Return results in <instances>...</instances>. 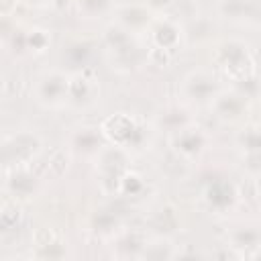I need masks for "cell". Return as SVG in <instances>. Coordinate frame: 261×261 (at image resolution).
Returning <instances> with one entry per match:
<instances>
[{
	"instance_id": "9",
	"label": "cell",
	"mask_w": 261,
	"mask_h": 261,
	"mask_svg": "<svg viewBox=\"0 0 261 261\" xmlns=\"http://www.w3.org/2000/svg\"><path fill=\"white\" fill-rule=\"evenodd\" d=\"M114 16L120 27L128 29L130 33H139L147 27L153 24V10L143 2V4H120L114 8Z\"/></svg>"
},
{
	"instance_id": "15",
	"label": "cell",
	"mask_w": 261,
	"mask_h": 261,
	"mask_svg": "<svg viewBox=\"0 0 261 261\" xmlns=\"http://www.w3.org/2000/svg\"><path fill=\"white\" fill-rule=\"evenodd\" d=\"M257 10L255 0H218V12L230 20H253Z\"/></svg>"
},
{
	"instance_id": "3",
	"label": "cell",
	"mask_w": 261,
	"mask_h": 261,
	"mask_svg": "<svg viewBox=\"0 0 261 261\" xmlns=\"http://www.w3.org/2000/svg\"><path fill=\"white\" fill-rule=\"evenodd\" d=\"M69 80L65 71L49 69L43 71L33 86V98L43 108H61L69 102Z\"/></svg>"
},
{
	"instance_id": "12",
	"label": "cell",
	"mask_w": 261,
	"mask_h": 261,
	"mask_svg": "<svg viewBox=\"0 0 261 261\" xmlns=\"http://www.w3.org/2000/svg\"><path fill=\"white\" fill-rule=\"evenodd\" d=\"M6 190L16 196V198H27L35 192L37 188V177L27 169V167H12L6 173V181H4Z\"/></svg>"
},
{
	"instance_id": "7",
	"label": "cell",
	"mask_w": 261,
	"mask_h": 261,
	"mask_svg": "<svg viewBox=\"0 0 261 261\" xmlns=\"http://www.w3.org/2000/svg\"><path fill=\"white\" fill-rule=\"evenodd\" d=\"M208 145V135L204 133L202 126L198 124H186L184 128L171 133V147L177 155H181L184 159H194L200 157L204 153Z\"/></svg>"
},
{
	"instance_id": "8",
	"label": "cell",
	"mask_w": 261,
	"mask_h": 261,
	"mask_svg": "<svg viewBox=\"0 0 261 261\" xmlns=\"http://www.w3.org/2000/svg\"><path fill=\"white\" fill-rule=\"evenodd\" d=\"M104 133L100 126H80L69 135V149L75 155L96 157L104 147Z\"/></svg>"
},
{
	"instance_id": "22",
	"label": "cell",
	"mask_w": 261,
	"mask_h": 261,
	"mask_svg": "<svg viewBox=\"0 0 261 261\" xmlns=\"http://www.w3.org/2000/svg\"><path fill=\"white\" fill-rule=\"evenodd\" d=\"M175 0H145V4L151 8V10H161V8H169L173 6Z\"/></svg>"
},
{
	"instance_id": "2",
	"label": "cell",
	"mask_w": 261,
	"mask_h": 261,
	"mask_svg": "<svg viewBox=\"0 0 261 261\" xmlns=\"http://www.w3.org/2000/svg\"><path fill=\"white\" fill-rule=\"evenodd\" d=\"M106 141L112 145H118L126 151L130 149H143L147 141V130L128 114H112L100 124Z\"/></svg>"
},
{
	"instance_id": "1",
	"label": "cell",
	"mask_w": 261,
	"mask_h": 261,
	"mask_svg": "<svg viewBox=\"0 0 261 261\" xmlns=\"http://www.w3.org/2000/svg\"><path fill=\"white\" fill-rule=\"evenodd\" d=\"M104 47L108 49V53L112 55V63L120 71L135 69L137 65H141L143 57H147L141 53V47L137 45L133 33L120 27L118 22H112L110 27L104 29Z\"/></svg>"
},
{
	"instance_id": "10",
	"label": "cell",
	"mask_w": 261,
	"mask_h": 261,
	"mask_svg": "<svg viewBox=\"0 0 261 261\" xmlns=\"http://www.w3.org/2000/svg\"><path fill=\"white\" fill-rule=\"evenodd\" d=\"M216 112V116L220 120H226V122H234L243 116V112L247 110V98L241 96L234 88L230 92H218L216 98L212 100L210 104Z\"/></svg>"
},
{
	"instance_id": "11",
	"label": "cell",
	"mask_w": 261,
	"mask_h": 261,
	"mask_svg": "<svg viewBox=\"0 0 261 261\" xmlns=\"http://www.w3.org/2000/svg\"><path fill=\"white\" fill-rule=\"evenodd\" d=\"M151 35H153L155 47L165 49V51H173V49L177 47V43L181 41V29H179V24H177L173 18H169V16L159 18V20H153Z\"/></svg>"
},
{
	"instance_id": "16",
	"label": "cell",
	"mask_w": 261,
	"mask_h": 261,
	"mask_svg": "<svg viewBox=\"0 0 261 261\" xmlns=\"http://www.w3.org/2000/svg\"><path fill=\"white\" fill-rule=\"evenodd\" d=\"M228 241L234 249H257L261 247V228L253 224H243L230 230Z\"/></svg>"
},
{
	"instance_id": "14",
	"label": "cell",
	"mask_w": 261,
	"mask_h": 261,
	"mask_svg": "<svg viewBox=\"0 0 261 261\" xmlns=\"http://www.w3.org/2000/svg\"><path fill=\"white\" fill-rule=\"evenodd\" d=\"M204 200L208 202L210 208L214 210H226L234 204L237 200V190L230 181H212L208 188H206V194H204Z\"/></svg>"
},
{
	"instance_id": "4",
	"label": "cell",
	"mask_w": 261,
	"mask_h": 261,
	"mask_svg": "<svg viewBox=\"0 0 261 261\" xmlns=\"http://www.w3.org/2000/svg\"><path fill=\"white\" fill-rule=\"evenodd\" d=\"M43 149V139L35 130H18L2 143V163L6 169L24 167Z\"/></svg>"
},
{
	"instance_id": "6",
	"label": "cell",
	"mask_w": 261,
	"mask_h": 261,
	"mask_svg": "<svg viewBox=\"0 0 261 261\" xmlns=\"http://www.w3.org/2000/svg\"><path fill=\"white\" fill-rule=\"evenodd\" d=\"M179 92H181V96L186 100H190L194 104H212V100L220 92L218 77L212 71L194 69V71L184 75Z\"/></svg>"
},
{
	"instance_id": "18",
	"label": "cell",
	"mask_w": 261,
	"mask_h": 261,
	"mask_svg": "<svg viewBox=\"0 0 261 261\" xmlns=\"http://www.w3.org/2000/svg\"><path fill=\"white\" fill-rule=\"evenodd\" d=\"M190 122H192V120L188 118L186 110H181V108H177V106H169L167 110H163V112L159 114V126H163L165 130H169V135L175 133V130H179V128H184V126L190 124Z\"/></svg>"
},
{
	"instance_id": "5",
	"label": "cell",
	"mask_w": 261,
	"mask_h": 261,
	"mask_svg": "<svg viewBox=\"0 0 261 261\" xmlns=\"http://www.w3.org/2000/svg\"><path fill=\"white\" fill-rule=\"evenodd\" d=\"M216 63L232 82L253 75V57L243 41H224L216 51Z\"/></svg>"
},
{
	"instance_id": "23",
	"label": "cell",
	"mask_w": 261,
	"mask_h": 261,
	"mask_svg": "<svg viewBox=\"0 0 261 261\" xmlns=\"http://www.w3.org/2000/svg\"><path fill=\"white\" fill-rule=\"evenodd\" d=\"M20 2H24V4H31V6H49V4H53L55 0H20Z\"/></svg>"
},
{
	"instance_id": "19",
	"label": "cell",
	"mask_w": 261,
	"mask_h": 261,
	"mask_svg": "<svg viewBox=\"0 0 261 261\" xmlns=\"http://www.w3.org/2000/svg\"><path fill=\"white\" fill-rule=\"evenodd\" d=\"M75 6L80 10V14H84L86 18H98V16L114 10L112 0H75Z\"/></svg>"
},
{
	"instance_id": "21",
	"label": "cell",
	"mask_w": 261,
	"mask_h": 261,
	"mask_svg": "<svg viewBox=\"0 0 261 261\" xmlns=\"http://www.w3.org/2000/svg\"><path fill=\"white\" fill-rule=\"evenodd\" d=\"M47 43H49V37L41 29H33V31L24 33V47L31 49V51H37L39 53V51H43L47 47Z\"/></svg>"
},
{
	"instance_id": "17",
	"label": "cell",
	"mask_w": 261,
	"mask_h": 261,
	"mask_svg": "<svg viewBox=\"0 0 261 261\" xmlns=\"http://www.w3.org/2000/svg\"><path fill=\"white\" fill-rule=\"evenodd\" d=\"M237 145L245 155L251 153H261V122L247 124L243 130L237 135Z\"/></svg>"
},
{
	"instance_id": "20",
	"label": "cell",
	"mask_w": 261,
	"mask_h": 261,
	"mask_svg": "<svg viewBox=\"0 0 261 261\" xmlns=\"http://www.w3.org/2000/svg\"><path fill=\"white\" fill-rule=\"evenodd\" d=\"M116 224H118V218H116V214H112L110 210H98V212L94 214V230H96V232L106 234V232H110L112 228H116Z\"/></svg>"
},
{
	"instance_id": "13",
	"label": "cell",
	"mask_w": 261,
	"mask_h": 261,
	"mask_svg": "<svg viewBox=\"0 0 261 261\" xmlns=\"http://www.w3.org/2000/svg\"><path fill=\"white\" fill-rule=\"evenodd\" d=\"M98 94V84L88 73L77 71L69 80V102L73 104H90Z\"/></svg>"
}]
</instances>
